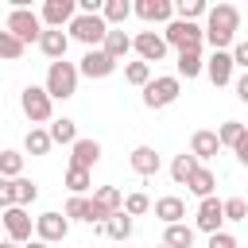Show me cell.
Listing matches in <instances>:
<instances>
[{"label": "cell", "instance_id": "1", "mask_svg": "<svg viewBox=\"0 0 248 248\" xmlns=\"http://www.w3.org/2000/svg\"><path fill=\"white\" fill-rule=\"evenodd\" d=\"M236 31H240V8H232V4H213V8L205 12V43H209L213 50H232Z\"/></svg>", "mask_w": 248, "mask_h": 248}, {"label": "cell", "instance_id": "2", "mask_svg": "<svg viewBox=\"0 0 248 248\" xmlns=\"http://www.w3.org/2000/svg\"><path fill=\"white\" fill-rule=\"evenodd\" d=\"M19 108H23V116L31 120V128H43V124L54 120V97L46 93V85H23Z\"/></svg>", "mask_w": 248, "mask_h": 248}, {"label": "cell", "instance_id": "3", "mask_svg": "<svg viewBox=\"0 0 248 248\" xmlns=\"http://www.w3.org/2000/svg\"><path fill=\"white\" fill-rule=\"evenodd\" d=\"M108 31H112V27L105 23V16H81V12H78V16H74V23L66 27V35H70V39H78L85 50L105 46V35H108Z\"/></svg>", "mask_w": 248, "mask_h": 248}, {"label": "cell", "instance_id": "4", "mask_svg": "<svg viewBox=\"0 0 248 248\" xmlns=\"http://www.w3.org/2000/svg\"><path fill=\"white\" fill-rule=\"evenodd\" d=\"M4 31H12L23 46H31V43H39L43 39V19H39V12H31V8H12L8 12V19H4Z\"/></svg>", "mask_w": 248, "mask_h": 248}, {"label": "cell", "instance_id": "5", "mask_svg": "<svg viewBox=\"0 0 248 248\" xmlns=\"http://www.w3.org/2000/svg\"><path fill=\"white\" fill-rule=\"evenodd\" d=\"M178 93H182V78L178 74H163V78H151L147 85H143V108H167V105H174L178 101Z\"/></svg>", "mask_w": 248, "mask_h": 248}, {"label": "cell", "instance_id": "6", "mask_svg": "<svg viewBox=\"0 0 248 248\" xmlns=\"http://www.w3.org/2000/svg\"><path fill=\"white\" fill-rule=\"evenodd\" d=\"M163 39H167V46H174L178 54H182V50H202L205 27H202V23H186V19H170L167 31H163Z\"/></svg>", "mask_w": 248, "mask_h": 248}, {"label": "cell", "instance_id": "7", "mask_svg": "<svg viewBox=\"0 0 248 248\" xmlns=\"http://www.w3.org/2000/svg\"><path fill=\"white\" fill-rule=\"evenodd\" d=\"M78 66L74 62H50V70H46V93L54 97V101H66V97H74L78 93Z\"/></svg>", "mask_w": 248, "mask_h": 248}, {"label": "cell", "instance_id": "8", "mask_svg": "<svg viewBox=\"0 0 248 248\" xmlns=\"http://www.w3.org/2000/svg\"><path fill=\"white\" fill-rule=\"evenodd\" d=\"M120 209H124V194L116 186H97L93 198H89V225H105Z\"/></svg>", "mask_w": 248, "mask_h": 248}, {"label": "cell", "instance_id": "9", "mask_svg": "<svg viewBox=\"0 0 248 248\" xmlns=\"http://www.w3.org/2000/svg\"><path fill=\"white\" fill-rule=\"evenodd\" d=\"M0 225H4V240L12 244H31V232H35V221L23 205H12L0 213Z\"/></svg>", "mask_w": 248, "mask_h": 248}, {"label": "cell", "instance_id": "10", "mask_svg": "<svg viewBox=\"0 0 248 248\" xmlns=\"http://www.w3.org/2000/svg\"><path fill=\"white\" fill-rule=\"evenodd\" d=\"M66 232H70V217H66V213L46 209V213L35 217V240H43V244H58V240H66Z\"/></svg>", "mask_w": 248, "mask_h": 248}, {"label": "cell", "instance_id": "11", "mask_svg": "<svg viewBox=\"0 0 248 248\" xmlns=\"http://www.w3.org/2000/svg\"><path fill=\"white\" fill-rule=\"evenodd\" d=\"M74 16H78V0H46V4H43V12H39L43 27H50V31L70 27V23H74Z\"/></svg>", "mask_w": 248, "mask_h": 248}, {"label": "cell", "instance_id": "12", "mask_svg": "<svg viewBox=\"0 0 248 248\" xmlns=\"http://www.w3.org/2000/svg\"><path fill=\"white\" fill-rule=\"evenodd\" d=\"M132 50L140 54V62H163L167 58V39L159 35V31H140V35H132Z\"/></svg>", "mask_w": 248, "mask_h": 248}, {"label": "cell", "instance_id": "13", "mask_svg": "<svg viewBox=\"0 0 248 248\" xmlns=\"http://www.w3.org/2000/svg\"><path fill=\"white\" fill-rule=\"evenodd\" d=\"M194 225L202 229V232H221V225H225V202L221 198H202V205H198V213H194Z\"/></svg>", "mask_w": 248, "mask_h": 248}, {"label": "cell", "instance_id": "14", "mask_svg": "<svg viewBox=\"0 0 248 248\" xmlns=\"http://www.w3.org/2000/svg\"><path fill=\"white\" fill-rule=\"evenodd\" d=\"M232 70H236V62H232V50H213L209 58H205V74H209V81L221 89V85H232Z\"/></svg>", "mask_w": 248, "mask_h": 248}, {"label": "cell", "instance_id": "15", "mask_svg": "<svg viewBox=\"0 0 248 248\" xmlns=\"http://www.w3.org/2000/svg\"><path fill=\"white\" fill-rule=\"evenodd\" d=\"M78 74H81V78H108V74H116V62L97 46V50H85V54H81Z\"/></svg>", "mask_w": 248, "mask_h": 248}, {"label": "cell", "instance_id": "16", "mask_svg": "<svg viewBox=\"0 0 248 248\" xmlns=\"http://www.w3.org/2000/svg\"><path fill=\"white\" fill-rule=\"evenodd\" d=\"M132 12H136L143 23H170V19H174V4H170V0H136Z\"/></svg>", "mask_w": 248, "mask_h": 248}, {"label": "cell", "instance_id": "17", "mask_svg": "<svg viewBox=\"0 0 248 248\" xmlns=\"http://www.w3.org/2000/svg\"><path fill=\"white\" fill-rule=\"evenodd\" d=\"M128 163H132V170H136V174H143V178H155V174H159V167H163V159H159V151H155L151 143L132 147Z\"/></svg>", "mask_w": 248, "mask_h": 248}, {"label": "cell", "instance_id": "18", "mask_svg": "<svg viewBox=\"0 0 248 248\" xmlns=\"http://www.w3.org/2000/svg\"><path fill=\"white\" fill-rule=\"evenodd\" d=\"M97 159H101V143L89 140V136H81V140L70 147V167H78V170H93Z\"/></svg>", "mask_w": 248, "mask_h": 248}, {"label": "cell", "instance_id": "19", "mask_svg": "<svg viewBox=\"0 0 248 248\" xmlns=\"http://www.w3.org/2000/svg\"><path fill=\"white\" fill-rule=\"evenodd\" d=\"M155 217L163 221V225H182V217H186V202L178 198V194H163V198H155Z\"/></svg>", "mask_w": 248, "mask_h": 248}, {"label": "cell", "instance_id": "20", "mask_svg": "<svg viewBox=\"0 0 248 248\" xmlns=\"http://www.w3.org/2000/svg\"><path fill=\"white\" fill-rule=\"evenodd\" d=\"M221 151V140H217V132H209V128H198L194 136H190V155L202 163V159H213Z\"/></svg>", "mask_w": 248, "mask_h": 248}, {"label": "cell", "instance_id": "21", "mask_svg": "<svg viewBox=\"0 0 248 248\" xmlns=\"http://www.w3.org/2000/svg\"><path fill=\"white\" fill-rule=\"evenodd\" d=\"M39 50H43L50 62H62V58H66V50H70V35H66V31H50V27H46V31H43V39H39Z\"/></svg>", "mask_w": 248, "mask_h": 248}, {"label": "cell", "instance_id": "22", "mask_svg": "<svg viewBox=\"0 0 248 248\" xmlns=\"http://www.w3.org/2000/svg\"><path fill=\"white\" fill-rule=\"evenodd\" d=\"M101 50H105V54H108L112 62H124V58H128V50H132V35H128V31H116V27H112V31L105 35V46H101Z\"/></svg>", "mask_w": 248, "mask_h": 248}, {"label": "cell", "instance_id": "23", "mask_svg": "<svg viewBox=\"0 0 248 248\" xmlns=\"http://www.w3.org/2000/svg\"><path fill=\"white\" fill-rule=\"evenodd\" d=\"M174 70H178V78L194 81V78L205 70V58H202V50H182V54H178V62H174Z\"/></svg>", "mask_w": 248, "mask_h": 248}, {"label": "cell", "instance_id": "24", "mask_svg": "<svg viewBox=\"0 0 248 248\" xmlns=\"http://www.w3.org/2000/svg\"><path fill=\"white\" fill-rule=\"evenodd\" d=\"M213 186H217V174H213L209 167H198V170L190 174V182H186V190L198 194V198H213Z\"/></svg>", "mask_w": 248, "mask_h": 248}, {"label": "cell", "instance_id": "25", "mask_svg": "<svg viewBox=\"0 0 248 248\" xmlns=\"http://www.w3.org/2000/svg\"><path fill=\"white\" fill-rule=\"evenodd\" d=\"M46 132H50V140H54V143H66V147H74V143L81 140V136H78V124H74L70 116L50 120V128H46Z\"/></svg>", "mask_w": 248, "mask_h": 248}, {"label": "cell", "instance_id": "26", "mask_svg": "<svg viewBox=\"0 0 248 248\" xmlns=\"http://www.w3.org/2000/svg\"><path fill=\"white\" fill-rule=\"evenodd\" d=\"M198 167H202V163H198L190 151H182V155H174V159H170V178H174L178 186H186V182H190V174H194Z\"/></svg>", "mask_w": 248, "mask_h": 248}, {"label": "cell", "instance_id": "27", "mask_svg": "<svg viewBox=\"0 0 248 248\" xmlns=\"http://www.w3.org/2000/svg\"><path fill=\"white\" fill-rule=\"evenodd\" d=\"M163 244L167 248H194V225H167V232H163Z\"/></svg>", "mask_w": 248, "mask_h": 248}, {"label": "cell", "instance_id": "28", "mask_svg": "<svg viewBox=\"0 0 248 248\" xmlns=\"http://www.w3.org/2000/svg\"><path fill=\"white\" fill-rule=\"evenodd\" d=\"M50 147H54V140H50L46 128H31V132L23 136V151H27V155H46Z\"/></svg>", "mask_w": 248, "mask_h": 248}, {"label": "cell", "instance_id": "29", "mask_svg": "<svg viewBox=\"0 0 248 248\" xmlns=\"http://www.w3.org/2000/svg\"><path fill=\"white\" fill-rule=\"evenodd\" d=\"M105 236H112V240H120V244H124V240L132 236V217H128L124 209H120V213H112V217L105 221Z\"/></svg>", "mask_w": 248, "mask_h": 248}, {"label": "cell", "instance_id": "30", "mask_svg": "<svg viewBox=\"0 0 248 248\" xmlns=\"http://www.w3.org/2000/svg\"><path fill=\"white\" fill-rule=\"evenodd\" d=\"M205 12H209L205 0H178V4H174V19H186V23H198Z\"/></svg>", "mask_w": 248, "mask_h": 248}, {"label": "cell", "instance_id": "31", "mask_svg": "<svg viewBox=\"0 0 248 248\" xmlns=\"http://www.w3.org/2000/svg\"><path fill=\"white\" fill-rule=\"evenodd\" d=\"M0 178H8V182L23 178V155L19 151H0Z\"/></svg>", "mask_w": 248, "mask_h": 248}, {"label": "cell", "instance_id": "32", "mask_svg": "<svg viewBox=\"0 0 248 248\" xmlns=\"http://www.w3.org/2000/svg\"><path fill=\"white\" fill-rule=\"evenodd\" d=\"M101 16H105V23H108V27H116V23H124V19L132 16V4H128V0H105Z\"/></svg>", "mask_w": 248, "mask_h": 248}, {"label": "cell", "instance_id": "33", "mask_svg": "<svg viewBox=\"0 0 248 248\" xmlns=\"http://www.w3.org/2000/svg\"><path fill=\"white\" fill-rule=\"evenodd\" d=\"M124 81H128V85H136V89H143V85L151 81V66H147V62H140V58H136V62H128V66H124Z\"/></svg>", "mask_w": 248, "mask_h": 248}, {"label": "cell", "instance_id": "34", "mask_svg": "<svg viewBox=\"0 0 248 248\" xmlns=\"http://www.w3.org/2000/svg\"><path fill=\"white\" fill-rule=\"evenodd\" d=\"M93 186V174L89 170H78V167H70L66 170V190L70 194H78V198H85V190Z\"/></svg>", "mask_w": 248, "mask_h": 248}, {"label": "cell", "instance_id": "35", "mask_svg": "<svg viewBox=\"0 0 248 248\" xmlns=\"http://www.w3.org/2000/svg\"><path fill=\"white\" fill-rule=\"evenodd\" d=\"M244 132H248V128H244L240 120H225V124L217 128V140H221V147H236Z\"/></svg>", "mask_w": 248, "mask_h": 248}, {"label": "cell", "instance_id": "36", "mask_svg": "<svg viewBox=\"0 0 248 248\" xmlns=\"http://www.w3.org/2000/svg\"><path fill=\"white\" fill-rule=\"evenodd\" d=\"M151 209V198L143 194V190H132V194H124V213L128 217H143Z\"/></svg>", "mask_w": 248, "mask_h": 248}, {"label": "cell", "instance_id": "37", "mask_svg": "<svg viewBox=\"0 0 248 248\" xmlns=\"http://www.w3.org/2000/svg\"><path fill=\"white\" fill-rule=\"evenodd\" d=\"M23 50H27V46H23V43H19L12 31H0V58H4V62H16V58H23Z\"/></svg>", "mask_w": 248, "mask_h": 248}, {"label": "cell", "instance_id": "38", "mask_svg": "<svg viewBox=\"0 0 248 248\" xmlns=\"http://www.w3.org/2000/svg\"><path fill=\"white\" fill-rule=\"evenodd\" d=\"M12 186H16V205H23V209H27V205L39 198V186H35L31 178H16Z\"/></svg>", "mask_w": 248, "mask_h": 248}, {"label": "cell", "instance_id": "39", "mask_svg": "<svg viewBox=\"0 0 248 248\" xmlns=\"http://www.w3.org/2000/svg\"><path fill=\"white\" fill-rule=\"evenodd\" d=\"M70 221H89V198H78V194H70V202H66V209H62Z\"/></svg>", "mask_w": 248, "mask_h": 248}, {"label": "cell", "instance_id": "40", "mask_svg": "<svg viewBox=\"0 0 248 248\" xmlns=\"http://www.w3.org/2000/svg\"><path fill=\"white\" fill-rule=\"evenodd\" d=\"M225 221H248V202L244 198H225Z\"/></svg>", "mask_w": 248, "mask_h": 248}, {"label": "cell", "instance_id": "41", "mask_svg": "<svg viewBox=\"0 0 248 248\" xmlns=\"http://www.w3.org/2000/svg\"><path fill=\"white\" fill-rule=\"evenodd\" d=\"M12 205H16V186H12L8 178H0V213L12 209Z\"/></svg>", "mask_w": 248, "mask_h": 248}, {"label": "cell", "instance_id": "42", "mask_svg": "<svg viewBox=\"0 0 248 248\" xmlns=\"http://www.w3.org/2000/svg\"><path fill=\"white\" fill-rule=\"evenodd\" d=\"M205 248H236V236L221 229V232H213V236H209V244H205Z\"/></svg>", "mask_w": 248, "mask_h": 248}, {"label": "cell", "instance_id": "43", "mask_svg": "<svg viewBox=\"0 0 248 248\" xmlns=\"http://www.w3.org/2000/svg\"><path fill=\"white\" fill-rule=\"evenodd\" d=\"M232 62L248 74V39H240V43H232Z\"/></svg>", "mask_w": 248, "mask_h": 248}, {"label": "cell", "instance_id": "44", "mask_svg": "<svg viewBox=\"0 0 248 248\" xmlns=\"http://www.w3.org/2000/svg\"><path fill=\"white\" fill-rule=\"evenodd\" d=\"M232 89H236V101H244V105H248V74L232 78Z\"/></svg>", "mask_w": 248, "mask_h": 248}, {"label": "cell", "instance_id": "45", "mask_svg": "<svg viewBox=\"0 0 248 248\" xmlns=\"http://www.w3.org/2000/svg\"><path fill=\"white\" fill-rule=\"evenodd\" d=\"M232 151H236V159H240V163H244V167H248V132H244V136H240V143H236V147H232Z\"/></svg>", "mask_w": 248, "mask_h": 248}, {"label": "cell", "instance_id": "46", "mask_svg": "<svg viewBox=\"0 0 248 248\" xmlns=\"http://www.w3.org/2000/svg\"><path fill=\"white\" fill-rule=\"evenodd\" d=\"M23 248H50V244H43V240H31V244H23Z\"/></svg>", "mask_w": 248, "mask_h": 248}, {"label": "cell", "instance_id": "47", "mask_svg": "<svg viewBox=\"0 0 248 248\" xmlns=\"http://www.w3.org/2000/svg\"><path fill=\"white\" fill-rule=\"evenodd\" d=\"M0 248H23V244H12V240H0Z\"/></svg>", "mask_w": 248, "mask_h": 248}, {"label": "cell", "instance_id": "48", "mask_svg": "<svg viewBox=\"0 0 248 248\" xmlns=\"http://www.w3.org/2000/svg\"><path fill=\"white\" fill-rule=\"evenodd\" d=\"M159 248H167V244H159Z\"/></svg>", "mask_w": 248, "mask_h": 248}, {"label": "cell", "instance_id": "49", "mask_svg": "<svg viewBox=\"0 0 248 248\" xmlns=\"http://www.w3.org/2000/svg\"><path fill=\"white\" fill-rule=\"evenodd\" d=\"M0 229H4V225H0Z\"/></svg>", "mask_w": 248, "mask_h": 248}]
</instances>
